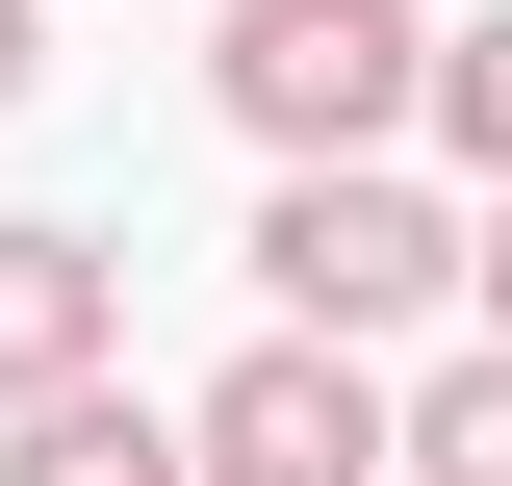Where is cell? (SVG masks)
I'll return each mask as SVG.
<instances>
[{"label":"cell","instance_id":"3957f363","mask_svg":"<svg viewBox=\"0 0 512 486\" xmlns=\"http://www.w3.org/2000/svg\"><path fill=\"white\" fill-rule=\"evenodd\" d=\"M180 435H205V486H410V384L359 333H256Z\"/></svg>","mask_w":512,"mask_h":486},{"label":"cell","instance_id":"8992f818","mask_svg":"<svg viewBox=\"0 0 512 486\" xmlns=\"http://www.w3.org/2000/svg\"><path fill=\"white\" fill-rule=\"evenodd\" d=\"M410 486H512V333L410 384Z\"/></svg>","mask_w":512,"mask_h":486},{"label":"cell","instance_id":"7a4b0ae2","mask_svg":"<svg viewBox=\"0 0 512 486\" xmlns=\"http://www.w3.org/2000/svg\"><path fill=\"white\" fill-rule=\"evenodd\" d=\"M205 103L256 154H384V128H436V26L410 0H205Z\"/></svg>","mask_w":512,"mask_h":486},{"label":"cell","instance_id":"6da1fadb","mask_svg":"<svg viewBox=\"0 0 512 486\" xmlns=\"http://www.w3.org/2000/svg\"><path fill=\"white\" fill-rule=\"evenodd\" d=\"M256 307L384 359L410 307H461V205L410 180V154H282V180H256Z\"/></svg>","mask_w":512,"mask_h":486},{"label":"cell","instance_id":"52a82bcc","mask_svg":"<svg viewBox=\"0 0 512 486\" xmlns=\"http://www.w3.org/2000/svg\"><path fill=\"white\" fill-rule=\"evenodd\" d=\"M436 154H487V180H512V26H436Z\"/></svg>","mask_w":512,"mask_h":486},{"label":"cell","instance_id":"ba28073f","mask_svg":"<svg viewBox=\"0 0 512 486\" xmlns=\"http://www.w3.org/2000/svg\"><path fill=\"white\" fill-rule=\"evenodd\" d=\"M461 307H487V333H512V180H487V231H461Z\"/></svg>","mask_w":512,"mask_h":486},{"label":"cell","instance_id":"9c48e42d","mask_svg":"<svg viewBox=\"0 0 512 486\" xmlns=\"http://www.w3.org/2000/svg\"><path fill=\"white\" fill-rule=\"evenodd\" d=\"M26 26H52V0H0V103H26V77H52V52H26Z\"/></svg>","mask_w":512,"mask_h":486},{"label":"cell","instance_id":"5b68a950","mask_svg":"<svg viewBox=\"0 0 512 486\" xmlns=\"http://www.w3.org/2000/svg\"><path fill=\"white\" fill-rule=\"evenodd\" d=\"M0 486H205V435L154 384H52V410H0Z\"/></svg>","mask_w":512,"mask_h":486},{"label":"cell","instance_id":"277c9868","mask_svg":"<svg viewBox=\"0 0 512 486\" xmlns=\"http://www.w3.org/2000/svg\"><path fill=\"white\" fill-rule=\"evenodd\" d=\"M103 359H128V256L103 231H0V410H52Z\"/></svg>","mask_w":512,"mask_h":486}]
</instances>
